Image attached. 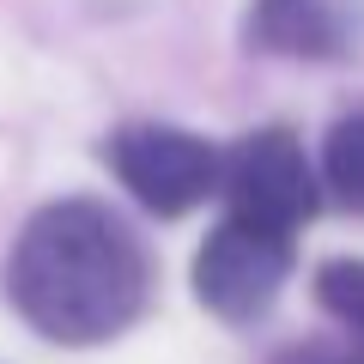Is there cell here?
Returning <instances> with one entry per match:
<instances>
[{
    "instance_id": "4",
    "label": "cell",
    "mask_w": 364,
    "mask_h": 364,
    "mask_svg": "<svg viewBox=\"0 0 364 364\" xmlns=\"http://www.w3.org/2000/svg\"><path fill=\"white\" fill-rule=\"evenodd\" d=\"M291 273V237L225 219L195 255V298L225 322H255Z\"/></svg>"
},
{
    "instance_id": "6",
    "label": "cell",
    "mask_w": 364,
    "mask_h": 364,
    "mask_svg": "<svg viewBox=\"0 0 364 364\" xmlns=\"http://www.w3.org/2000/svg\"><path fill=\"white\" fill-rule=\"evenodd\" d=\"M322 182L346 200L352 213H364V116L340 122L322 146Z\"/></svg>"
},
{
    "instance_id": "2",
    "label": "cell",
    "mask_w": 364,
    "mask_h": 364,
    "mask_svg": "<svg viewBox=\"0 0 364 364\" xmlns=\"http://www.w3.org/2000/svg\"><path fill=\"white\" fill-rule=\"evenodd\" d=\"M109 164H116L122 188H128L140 207L176 219V213L200 207V200L219 188L225 158L213 152L200 134H188V128H170V122H134V128H122L116 140H109Z\"/></svg>"
},
{
    "instance_id": "5",
    "label": "cell",
    "mask_w": 364,
    "mask_h": 364,
    "mask_svg": "<svg viewBox=\"0 0 364 364\" xmlns=\"http://www.w3.org/2000/svg\"><path fill=\"white\" fill-rule=\"evenodd\" d=\"M255 37L267 49H328L334 25L322 0H255Z\"/></svg>"
},
{
    "instance_id": "1",
    "label": "cell",
    "mask_w": 364,
    "mask_h": 364,
    "mask_svg": "<svg viewBox=\"0 0 364 364\" xmlns=\"http://www.w3.org/2000/svg\"><path fill=\"white\" fill-rule=\"evenodd\" d=\"M6 291L37 334L61 346L116 340L146 304V249L97 200H55L18 231Z\"/></svg>"
},
{
    "instance_id": "7",
    "label": "cell",
    "mask_w": 364,
    "mask_h": 364,
    "mask_svg": "<svg viewBox=\"0 0 364 364\" xmlns=\"http://www.w3.org/2000/svg\"><path fill=\"white\" fill-rule=\"evenodd\" d=\"M316 298H322L340 322L364 328V261H328V267L316 273Z\"/></svg>"
},
{
    "instance_id": "3",
    "label": "cell",
    "mask_w": 364,
    "mask_h": 364,
    "mask_svg": "<svg viewBox=\"0 0 364 364\" xmlns=\"http://www.w3.org/2000/svg\"><path fill=\"white\" fill-rule=\"evenodd\" d=\"M219 188L231 200V219H249L261 231L291 237L316 213V170L304 158V146L286 128H261L225 152Z\"/></svg>"
}]
</instances>
